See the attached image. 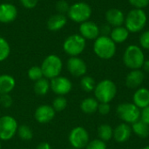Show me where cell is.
I'll list each match as a JSON object with an SVG mask.
<instances>
[{
  "instance_id": "obj_1",
  "label": "cell",
  "mask_w": 149,
  "mask_h": 149,
  "mask_svg": "<svg viewBox=\"0 0 149 149\" xmlns=\"http://www.w3.org/2000/svg\"><path fill=\"white\" fill-rule=\"evenodd\" d=\"M117 94V86L111 79L99 82L94 88L95 99L100 103H110Z\"/></svg>"
},
{
  "instance_id": "obj_2",
  "label": "cell",
  "mask_w": 149,
  "mask_h": 149,
  "mask_svg": "<svg viewBox=\"0 0 149 149\" xmlns=\"http://www.w3.org/2000/svg\"><path fill=\"white\" fill-rule=\"evenodd\" d=\"M95 54L102 59H110L116 53V44L107 36L98 37L93 44Z\"/></svg>"
},
{
  "instance_id": "obj_3",
  "label": "cell",
  "mask_w": 149,
  "mask_h": 149,
  "mask_svg": "<svg viewBox=\"0 0 149 149\" xmlns=\"http://www.w3.org/2000/svg\"><path fill=\"white\" fill-rule=\"evenodd\" d=\"M123 61L127 67L132 70H136L143 66L145 62V56L142 50L139 46L131 45L126 49L124 52Z\"/></svg>"
},
{
  "instance_id": "obj_4",
  "label": "cell",
  "mask_w": 149,
  "mask_h": 149,
  "mask_svg": "<svg viewBox=\"0 0 149 149\" xmlns=\"http://www.w3.org/2000/svg\"><path fill=\"white\" fill-rule=\"evenodd\" d=\"M40 67L44 77L52 79L60 75L63 69V62L58 56L52 54L44 59Z\"/></svg>"
},
{
  "instance_id": "obj_5",
  "label": "cell",
  "mask_w": 149,
  "mask_h": 149,
  "mask_svg": "<svg viewBox=\"0 0 149 149\" xmlns=\"http://www.w3.org/2000/svg\"><path fill=\"white\" fill-rule=\"evenodd\" d=\"M147 15L141 9H134L130 10L125 18L126 28L131 32L141 31L147 24Z\"/></svg>"
},
{
  "instance_id": "obj_6",
  "label": "cell",
  "mask_w": 149,
  "mask_h": 149,
  "mask_svg": "<svg viewBox=\"0 0 149 149\" xmlns=\"http://www.w3.org/2000/svg\"><path fill=\"white\" fill-rule=\"evenodd\" d=\"M86 48V39L78 34H73L65 38L63 43V49L71 57H78Z\"/></svg>"
},
{
  "instance_id": "obj_7",
  "label": "cell",
  "mask_w": 149,
  "mask_h": 149,
  "mask_svg": "<svg viewBox=\"0 0 149 149\" xmlns=\"http://www.w3.org/2000/svg\"><path fill=\"white\" fill-rule=\"evenodd\" d=\"M67 15L71 20L75 23H84L88 21L92 15L91 6L84 2L75 3L70 6Z\"/></svg>"
},
{
  "instance_id": "obj_8",
  "label": "cell",
  "mask_w": 149,
  "mask_h": 149,
  "mask_svg": "<svg viewBox=\"0 0 149 149\" xmlns=\"http://www.w3.org/2000/svg\"><path fill=\"white\" fill-rule=\"evenodd\" d=\"M141 111L134 103H122L117 107V114L127 124H133L141 119Z\"/></svg>"
},
{
  "instance_id": "obj_9",
  "label": "cell",
  "mask_w": 149,
  "mask_h": 149,
  "mask_svg": "<svg viewBox=\"0 0 149 149\" xmlns=\"http://www.w3.org/2000/svg\"><path fill=\"white\" fill-rule=\"evenodd\" d=\"M17 122L16 119L10 115L0 117V140L10 141L12 139L17 131Z\"/></svg>"
},
{
  "instance_id": "obj_10",
  "label": "cell",
  "mask_w": 149,
  "mask_h": 149,
  "mask_svg": "<svg viewBox=\"0 0 149 149\" xmlns=\"http://www.w3.org/2000/svg\"><path fill=\"white\" fill-rule=\"evenodd\" d=\"M68 139L73 148H85L89 142V134L83 127H76L70 132Z\"/></svg>"
},
{
  "instance_id": "obj_11",
  "label": "cell",
  "mask_w": 149,
  "mask_h": 149,
  "mask_svg": "<svg viewBox=\"0 0 149 149\" xmlns=\"http://www.w3.org/2000/svg\"><path fill=\"white\" fill-rule=\"evenodd\" d=\"M50 86L52 91L58 96H65L72 89V84L71 80L63 76H58L54 79H52L50 81Z\"/></svg>"
},
{
  "instance_id": "obj_12",
  "label": "cell",
  "mask_w": 149,
  "mask_h": 149,
  "mask_svg": "<svg viewBox=\"0 0 149 149\" xmlns=\"http://www.w3.org/2000/svg\"><path fill=\"white\" fill-rule=\"evenodd\" d=\"M66 66L68 72L74 77H83L87 71L86 62L79 57H71L67 60Z\"/></svg>"
},
{
  "instance_id": "obj_13",
  "label": "cell",
  "mask_w": 149,
  "mask_h": 149,
  "mask_svg": "<svg viewBox=\"0 0 149 149\" xmlns=\"http://www.w3.org/2000/svg\"><path fill=\"white\" fill-rule=\"evenodd\" d=\"M55 114L56 112L52 106L41 105L36 109L34 113V118L38 123L46 124L51 122L54 119Z\"/></svg>"
},
{
  "instance_id": "obj_14",
  "label": "cell",
  "mask_w": 149,
  "mask_h": 149,
  "mask_svg": "<svg viewBox=\"0 0 149 149\" xmlns=\"http://www.w3.org/2000/svg\"><path fill=\"white\" fill-rule=\"evenodd\" d=\"M17 16V10L15 5L3 3L0 4V23L9 24L13 22Z\"/></svg>"
},
{
  "instance_id": "obj_15",
  "label": "cell",
  "mask_w": 149,
  "mask_h": 149,
  "mask_svg": "<svg viewBox=\"0 0 149 149\" xmlns=\"http://www.w3.org/2000/svg\"><path fill=\"white\" fill-rule=\"evenodd\" d=\"M79 32L85 39H96L100 35V28L94 22L86 21L80 24Z\"/></svg>"
},
{
  "instance_id": "obj_16",
  "label": "cell",
  "mask_w": 149,
  "mask_h": 149,
  "mask_svg": "<svg viewBox=\"0 0 149 149\" xmlns=\"http://www.w3.org/2000/svg\"><path fill=\"white\" fill-rule=\"evenodd\" d=\"M145 79L144 72L140 69L132 70L126 78V85L128 88L136 89L139 88L143 83Z\"/></svg>"
},
{
  "instance_id": "obj_17",
  "label": "cell",
  "mask_w": 149,
  "mask_h": 149,
  "mask_svg": "<svg viewBox=\"0 0 149 149\" xmlns=\"http://www.w3.org/2000/svg\"><path fill=\"white\" fill-rule=\"evenodd\" d=\"M132 134V127L127 123L118 125L113 130V138L119 143H124L129 140Z\"/></svg>"
},
{
  "instance_id": "obj_18",
  "label": "cell",
  "mask_w": 149,
  "mask_h": 149,
  "mask_svg": "<svg viewBox=\"0 0 149 149\" xmlns=\"http://www.w3.org/2000/svg\"><path fill=\"white\" fill-rule=\"evenodd\" d=\"M134 104L140 109H144L149 106V90L141 87L136 90L133 96Z\"/></svg>"
},
{
  "instance_id": "obj_19",
  "label": "cell",
  "mask_w": 149,
  "mask_h": 149,
  "mask_svg": "<svg viewBox=\"0 0 149 149\" xmlns=\"http://www.w3.org/2000/svg\"><path fill=\"white\" fill-rule=\"evenodd\" d=\"M106 20L110 25L113 27H119L122 26L123 23L125 22V17L120 10L113 8L106 12Z\"/></svg>"
},
{
  "instance_id": "obj_20",
  "label": "cell",
  "mask_w": 149,
  "mask_h": 149,
  "mask_svg": "<svg viewBox=\"0 0 149 149\" xmlns=\"http://www.w3.org/2000/svg\"><path fill=\"white\" fill-rule=\"evenodd\" d=\"M67 23V18L63 14H54L47 20V28L52 31H57L65 27Z\"/></svg>"
},
{
  "instance_id": "obj_21",
  "label": "cell",
  "mask_w": 149,
  "mask_h": 149,
  "mask_svg": "<svg viewBox=\"0 0 149 149\" xmlns=\"http://www.w3.org/2000/svg\"><path fill=\"white\" fill-rule=\"evenodd\" d=\"M16 86L15 79L8 74L0 75V95L9 94L13 91Z\"/></svg>"
},
{
  "instance_id": "obj_22",
  "label": "cell",
  "mask_w": 149,
  "mask_h": 149,
  "mask_svg": "<svg viewBox=\"0 0 149 149\" xmlns=\"http://www.w3.org/2000/svg\"><path fill=\"white\" fill-rule=\"evenodd\" d=\"M99 107V101L95 98H86L82 100L80 104V109L84 113L86 114H93L98 111Z\"/></svg>"
},
{
  "instance_id": "obj_23",
  "label": "cell",
  "mask_w": 149,
  "mask_h": 149,
  "mask_svg": "<svg viewBox=\"0 0 149 149\" xmlns=\"http://www.w3.org/2000/svg\"><path fill=\"white\" fill-rule=\"evenodd\" d=\"M129 36V31L126 27L119 26V27H114L112 31H111V38L112 40L116 44V43H123L125 42Z\"/></svg>"
},
{
  "instance_id": "obj_24",
  "label": "cell",
  "mask_w": 149,
  "mask_h": 149,
  "mask_svg": "<svg viewBox=\"0 0 149 149\" xmlns=\"http://www.w3.org/2000/svg\"><path fill=\"white\" fill-rule=\"evenodd\" d=\"M132 132H134L140 138H148L149 135V126L140 119L132 124Z\"/></svg>"
},
{
  "instance_id": "obj_25",
  "label": "cell",
  "mask_w": 149,
  "mask_h": 149,
  "mask_svg": "<svg viewBox=\"0 0 149 149\" xmlns=\"http://www.w3.org/2000/svg\"><path fill=\"white\" fill-rule=\"evenodd\" d=\"M50 89H51L50 82H49L48 79H46L45 77L35 81L34 86H33V90H34L35 93L39 96L46 95Z\"/></svg>"
},
{
  "instance_id": "obj_26",
  "label": "cell",
  "mask_w": 149,
  "mask_h": 149,
  "mask_svg": "<svg viewBox=\"0 0 149 149\" xmlns=\"http://www.w3.org/2000/svg\"><path fill=\"white\" fill-rule=\"evenodd\" d=\"M98 135L100 140L103 141H108L113 137V129L108 124H102L98 128Z\"/></svg>"
},
{
  "instance_id": "obj_27",
  "label": "cell",
  "mask_w": 149,
  "mask_h": 149,
  "mask_svg": "<svg viewBox=\"0 0 149 149\" xmlns=\"http://www.w3.org/2000/svg\"><path fill=\"white\" fill-rule=\"evenodd\" d=\"M80 86L85 92L91 93L94 91V88L96 86L95 80L91 76H83L80 79Z\"/></svg>"
},
{
  "instance_id": "obj_28",
  "label": "cell",
  "mask_w": 149,
  "mask_h": 149,
  "mask_svg": "<svg viewBox=\"0 0 149 149\" xmlns=\"http://www.w3.org/2000/svg\"><path fill=\"white\" fill-rule=\"evenodd\" d=\"M17 134L18 137L23 141H31L33 138V132L27 125L18 126Z\"/></svg>"
},
{
  "instance_id": "obj_29",
  "label": "cell",
  "mask_w": 149,
  "mask_h": 149,
  "mask_svg": "<svg viewBox=\"0 0 149 149\" xmlns=\"http://www.w3.org/2000/svg\"><path fill=\"white\" fill-rule=\"evenodd\" d=\"M10 53V47L7 40L0 37V62L4 61Z\"/></svg>"
},
{
  "instance_id": "obj_30",
  "label": "cell",
  "mask_w": 149,
  "mask_h": 149,
  "mask_svg": "<svg viewBox=\"0 0 149 149\" xmlns=\"http://www.w3.org/2000/svg\"><path fill=\"white\" fill-rule=\"evenodd\" d=\"M28 77L32 81H37L42 78H44L43 75V72L40 66H37V65H33L31 66L29 70H28Z\"/></svg>"
},
{
  "instance_id": "obj_31",
  "label": "cell",
  "mask_w": 149,
  "mask_h": 149,
  "mask_svg": "<svg viewBox=\"0 0 149 149\" xmlns=\"http://www.w3.org/2000/svg\"><path fill=\"white\" fill-rule=\"evenodd\" d=\"M55 112H61L67 107V100L64 96H58L53 100L52 106Z\"/></svg>"
},
{
  "instance_id": "obj_32",
  "label": "cell",
  "mask_w": 149,
  "mask_h": 149,
  "mask_svg": "<svg viewBox=\"0 0 149 149\" xmlns=\"http://www.w3.org/2000/svg\"><path fill=\"white\" fill-rule=\"evenodd\" d=\"M86 149H107V144L105 141L97 139L92 141H89L86 145Z\"/></svg>"
},
{
  "instance_id": "obj_33",
  "label": "cell",
  "mask_w": 149,
  "mask_h": 149,
  "mask_svg": "<svg viewBox=\"0 0 149 149\" xmlns=\"http://www.w3.org/2000/svg\"><path fill=\"white\" fill-rule=\"evenodd\" d=\"M69 8H70V5L65 0H59L56 3V10H58L59 14L65 15V13L68 12Z\"/></svg>"
},
{
  "instance_id": "obj_34",
  "label": "cell",
  "mask_w": 149,
  "mask_h": 149,
  "mask_svg": "<svg viewBox=\"0 0 149 149\" xmlns=\"http://www.w3.org/2000/svg\"><path fill=\"white\" fill-rule=\"evenodd\" d=\"M13 104V100L10 94L0 95V105L3 108H10Z\"/></svg>"
},
{
  "instance_id": "obj_35",
  "label": "cell",
  "mask_w": 149,
  "mask_h": 149,
  "mask_svg": "<svg viewBox=\"0 0 149 149\" xmlns=\"http://www.w3.org/2000/svg\"><path fill=\"white\" fill-rule=\"evenodd\" d=\"M140 44L142 48L149 50V31L143 32L140 37Z\"/></svg>"
},
{
  "instance_id": "obj_36",
  "label": "cell",
  "mask_w": 149,
  "mask_h": 149,
  "mask_svg": "<svg viewBox=\"0 0 149 149\" xmlns=\"http://www.w3.org/2000/svg\"><path fill=\"white\" fill-rule=\"evenodd\" d=\"M135 9H143L149 4V0H128Z\"/></svg>"
},
{
  "instance_id": "obj_37",
  "label": "cell",
  "mask_w": 149,
  "mask_h": 149,
  "mask_svg": "<svg viewBox=\"0 0 149 149\" xmlns=\"http://www.w3.org/2000/svg\"><path fill=\"white\" fill-rule=\"evenodd\" d=\"M111 111V107L109 103H100L99 104L98 112L101 115H107Z\"/></svg>"
},
{
  "instance_id": "obj_38",
  "label": "cell",
  "mask_w": 149,
  "mask_h": 149,
  "mask_svg": "<svg viewBox=\"0 0 149 149\" xmlns=\"http://www.w3.org/2000/svg\"><path fill=\"white\" fill-rule=\"evenodd\" d=\"M38 0H20L21 4L26 9H33L37 6Z\"/></svg>"
},
{
  "instance_id": "obj_39",
  "label": "cell",
  "mask_w": 149,
  "mask_h": 149,
  "mask_svg": "<svg viewBox=\"0 0 149 149\" xmlns=\"http://www.w3.org/2000/svg\"><path fill=\"white\" fill-rule=\"evenodd\" d=\"M141 120H142L145 123L149 126V106L148 107L142 109L141 113Z\"/></svg>"
},
{
  "instance_id": "obj_40",
  "label": "cell",
  "mask_w": 149,
  "mask_h": 149,
  "mask_svg": "<svg viewBox=\"0 0 149 149\" xmlns=\"http://www.w3.org/2000/svg\"><path fill=\"white\" fill-rule=\"evenodd\" d=\"M36 149H52V148H51V145L48 142L44 141V142H40L37 146Z\"/></svg>"
},
{
  "instance_id": "obj_41",
  "label": "cell",
  "mask_w": 149,
  "mask_h": 149,
  "mask_svg": "<svg viewBox=\"0 0 149 149\" xmlns=\"http://www.w3.org/2000/svg\"><path fill=\"white\" fill-rule=\"evenodd\" d=\"M142 67H143V69H144L145 72H149V59L148 60H145V62H144Z\"/></svg>"
},
{
  "instance_id": "obj_42",
  "label": "cell",
  "mask_w": 149,
  "mask_h": 149,
  "mask_svg": "<svg viewBox=\"0 0 149 149\" xmlns=\"http://www.w3.org/2000/svg\"><path fill=\"white\" fill-rule=\"evenodd\" d=\"M141 149H149V146H146V147H144V148H142Z\"/></svg>"
},
{
  "instance_id": "obj_43",
  "label": "cell",
  "mask_w": 149,
  "mask_h": 149,
  "mask_svg": "<svg viewBox=\"0 0 149 149\" xmlns=\"http://www.w3.org/2000/svg\"><path fill=\"white\" fill-rule=\"evenodd\" d=\"M2 148V144H1V140H0V149Z\"/></svg>"
},
{
  "instance_id": "obj_44",
  "label": "cell",
  "mask_w": 149,
  "mask_h": 149,
  "mask_svg": "<svg viewBox=\"0 0 149 149\" xmlns=\"http://www.w3.org/2000/svg\"><path fill=\"white\" fill-rule=\"evenodd\" d=\"M70 149H76V148H70Z\"/></svg>"
},
{
  "instance_id": "obj_45",
  "label": "cell",
  "mask_w": 149,
  "mask_h": 149,
  "mask_svg": "<svg viewBox=\"0 0 149 149\" xmlns=\"http://www.w3.org/2000/svg\"><path fill=\"white\" fill-rule=\"evenodd\" d=\"M24 149H27V148H24Z\"/></svg>"
}]
</instances>
